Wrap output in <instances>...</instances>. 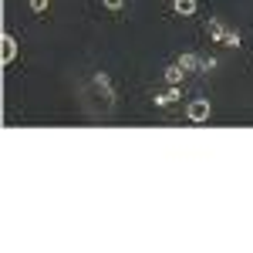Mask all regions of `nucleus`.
<instances>
[{
	"label": "nucleus",
	"mask_w": 253,
	"mask_h": 253,
	"mask_svg": "<svg viewBox=\"0 0 253 253\" xmlns=\"http://www.w3.org/2000/svg\"><path fill=\"white\" fill-rule=\"evenodd\" d=\"M213 115V105H210V98H193L189 105H186V118L193 122V125H203V122H210Z\"/></svg>",
	"instance_id": "1"
},
{
	"label": "nucleus",
	"mask_w": 253,
	"mask_h": 253,
	"mask_svg": "<svg viewBox=\"0 0 253 253\" xmlns=\"http://www.w3.org/2000/svg\"><path fill=\"white\" fill-rule=\"evenodd\" d=\"M179 98H182L179 84H169L166 91H159V95H156V105H159V108H169V105H172V101H179Z\"/></svg>",
	"instance_id": "2"
},
{
	"label": "nucleus",
	"mask_w": 253,
	"mask_h": 253,
	"mask_svg": "<svg viewBox=\"0 0 253 253\" xmlns=\"http://www.w3.org/2000/svg\"><path fill=\"white\" fill-rule=\"evenodd\" d=\"M206 34H210V41H213V44H219V41H223V34H226V24H223L219 17H210V24H206Z\"/></svg>",
	"instance_id": "3"
},
{
	"label": "nucleus",
	"mask_w": 253,
	"mask_h": 253,
	"mask_svg": "<svg viewBox=\"0 0 253 253\" xmlns=\"http://www.w3.org/2000/svg\"><path fill=\"white\" fill-rule=\"evenodd\" d=\"M175 64H179L182 71H199V68H203V58H199V54H179Z\"/></svg>",
	"instance_id": "4"
},
{
	"label": "nucleus",
	"mask_w": 253,
	"mask_h": 253,
	"mask_svg": "<svg viewBox=\"0 0 253 253\" xmlns=\"http://www.w3.org/2000/svg\"><path fill=\"white\" fill-rule=\"evenodd\" d=\"M0 44H3V64H10V61L17 58V41L10 38V34H3V38H0Z\"/></svg>",
	"instance_id": "5"
},
{
	"label": "nucleus",
	"mask_w": 253,
	"mask_h": 253,
	"mask_svg": "<svg viewBox=\"0 0 253 253\" xmlns=\"http://www.w3.org/2000/svg\"><path fill=\"white\" fill-rule=\"evenodd\" d=\"M196 7H199L196 0H172V10L179 14V17H193V14H196Z\"/></svg>",
	"instance_id": "6"
},
{
	"label": "nucleus",
	"mask_w": 253,
	"mask_h": 253,
	"mask_svg": "<svg viewBox=\"0 0 253 253\" xmlns=\"http://www.w3.org/2000/svg\"><path fill=\"white\" fill-rule=\"evenodd\" d=\"M182 75H186V71H182L179 64H169V68L162 71V78H166V84H182Z\"/></svg>",
	"instance_id": "7"
},
{
	"label": "nucleus",
	"mask_w": 253,
	"mask_h": 253,
	"mask_svg": "<svg viewBox=\"0 0 253 253\" xmlns=\"http://www.w3.org/2000/svg\"><path fill=\"white\" fill-rule=\"evenodd\" d=\"M91 81H95L98 91H105V98H115V91H112V81H108V75H105V71H98Z\"/></svg>",
	"instance_id": "8"
},
{
	"label": "nucleus",
	"mask_w": 253,
	"mask_h": 253,
	"mask_svg": "<svg viewBox=\"0 0 253 253\" xmlns=\"http://www.w3.org/2000/svg\"><path fill=\"white\" fill-rule=\"evenodd\" d=\"M219 44H223V47H240V31H230V27H226V34H223Z\"/></svg>",
	"instance_id": "9"
},
{
	"label": "nucleus",
	"mask_w": 253,
	"mask_h": 253,
	"mask_svg": "<svg viewBox=\"0 0 253 253\" xmlns=\"http://www.w3.org/2000/svg\"><path fill=\"white\" fill-rule=\"evenodd\" d=\"M27 7H31L34 14H47V7H51V0H27Z\"/></svg>",
	"instance_id": "10"
},
{
	"label": "nucleus",
	"mask_w": 253,
	"mask_h": 253,
	"mask_svg": "<svg viewBox=\"0 0 253 253\" xmlns=\"http://www.w3.org/2000/svg\"><path fill=\"white\" fill-rule=\"evenodd\" d=\"M101 7H105V10H122L125 0H101Z\"/></svg>",
	"instance_id": "11"
},
{
	"label": "nucleus",
	"mask_w": 253,
	"mask_h": 253,
	"mask_svg": "<svg viewBox=\"0 0 253 253\" xmlns=\"http://www.w3.org/2000/svg\"><path fill=\"white\" fill-rule=\"evenodd\" d=\"M216 68V58H203V68H199V71H213Z\"/></svg>",
	"instance_id": "12"
}]
</instances>
